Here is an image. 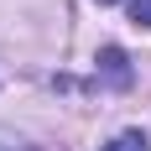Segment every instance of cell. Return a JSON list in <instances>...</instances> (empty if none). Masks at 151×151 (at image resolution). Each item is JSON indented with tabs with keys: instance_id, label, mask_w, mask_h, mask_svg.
Masks as SVG:
<instances>
[{
	"instance_id": "cell-5",
	"label": "cell",
	"mask_w": 151,
	"mask_h": 151,
	"mask_svg": "<svg viewBox=\"0 0 151 151\" xmlns=\"http://www.w3.org/2000/svg\"><path fill=\"white\" fill-rule=\"evenodd\" d=\"M99 5H115V0H99Z\"/></svg>"
},
{
	"instance_id": "cell-2",
	"label": "cell",
	"mask_w": 151,
	"mask_h": 151,
	"mask_svg": "<svg viewBox=\"0 0 151 151\" xmlns=\"http://www.w3.org/2000/svg\"><path fill=\"white\" fill-rule=\"evenodd\" d=\"M151 141H146V130H125V136H115L109 146H99V151H146Z\"/></svg>"
},
{
	"instance_id": "cell-3",
	"label": "cell",
	"mask_w": 151,
	"mask_h": 151,
	"mask_svg": "<svg viewBox=\"0 0 151 151\" xmlns=\"http://www.w3.org/2000/svg\"><path fill=\"white\" fill-rule=\"evenodd\" d=\"M130 21L136 26H151V0H130Z\"/></svg>"
},
{
	"instance_id": "cell-4",
	"label": "cell",
	"mask_w": 151,
	"mask_h": 151,
	"mask_svg": "<svg viewBox=\"0 0 151 151\" xmlns=\"http://www.w3.org/2000/svg\"><path fill=\"white\" fill-rule=\"evenodd\" d=\"M0 151H42V146H31V141H16V136H5V130H0Z\"/></svg>"
},
{
	"instance_id": "cell-1",
	"label": "cell",
	"mask_w": 151,
	"mask_h": 151,
	"mask_svg": "<svg viewBox=\"0 0 151 151\" xmlns=\"http://www.w3.org/2000/svg\"><path fill=\"white\" fill-rule=\"evenodd\" d=\"M99 73H104L115 89H125V83H130V58H125L120 47H104V52H99Z\"/></svg>"
}]
</instances>
